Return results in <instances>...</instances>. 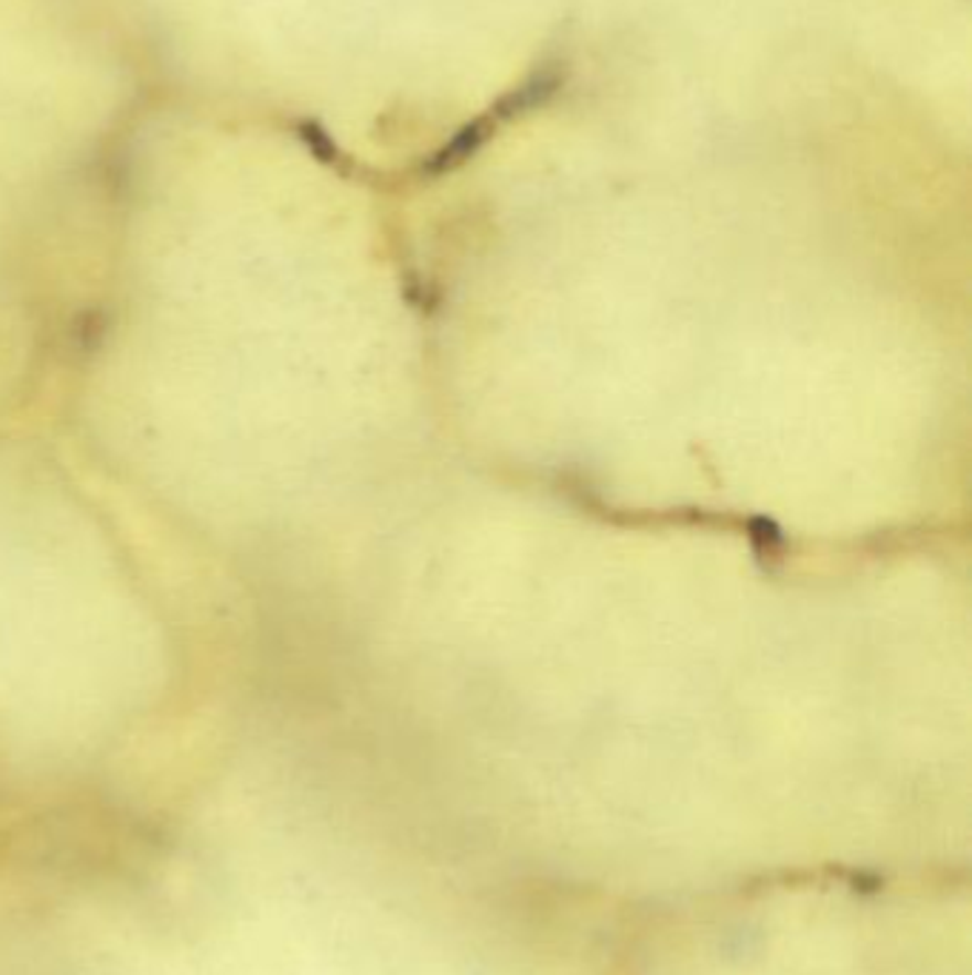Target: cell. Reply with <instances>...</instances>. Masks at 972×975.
Wrapping results in <instances>:
<instances>
[{"label":"cell","instance_id":"6da1fadb","mask_svg":"<svg viewBox=\"0 0 972 975\" xmlns=\"http://www.w3.org/2000/svg\"><path fill=\"white\" fill-rule=\"evenodd\" d=\"M747 534H750V545L762 562H765V559L770 562V559L781 557L785 536H781V528L773 523V519H767V516H753L750 525H747Z\"/></svg>","mask_w":972,"mask_h":975}]
</instances>
